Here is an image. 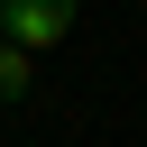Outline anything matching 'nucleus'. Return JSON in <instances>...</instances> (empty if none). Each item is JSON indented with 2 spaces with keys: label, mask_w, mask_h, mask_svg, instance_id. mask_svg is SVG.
Segmentation results:
<instances>
[{
  "label": "nucleus",
  "mask_w": 147,
  "mask_h": 147,
  "mask_svg": "<svg viewBox=\"0 0 147 147\" xmlns=\"http://www.w3.org/2000/svg\"><path fill=\"white\" fill-rule=\"evenodd\" d=\"M28 92H37V55L0 37V101H28Z\"/></svg>",
  "instance_id": "f03ea898"
},
{
  "label": "nucleus",
  "mask_w": 147,
  "mask_h": 147,
  "mask_svg": "<svg viewBox=\"0 0 147 147\" xmlns=\"http://www.w3.org/2000/svg\"><path fill=\"white\" fill-rule=\"evenodd\" d=\"M0 37L28 46V55H46V46L74 37V0H0Z\"/></svg>",
  "instance_id": "f257e3e1"
}]
</instances>
